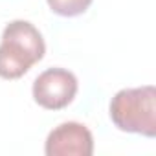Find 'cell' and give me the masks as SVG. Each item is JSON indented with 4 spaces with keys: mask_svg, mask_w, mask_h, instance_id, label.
I'll list each match as a JSON object with an SVG mask.
<instances>
[{
    "mask_svg": "<svg viewBox=\"0 0 156 156\" xmlns=\"http://www.w3.org/2000/svg\"><path fill=\"white\" fill-rule=\"evenodd\" d=\"M46 53L41 31L28 20H13L4 28L0 42V77L20 79Z\"/></svg>",
    "mask_w": 156,
    "mask_h": 156,
    "instance_id": "6da1fadb",
    "label": "cell"
},
{
    "mask_svg": "<svg viewBox=\"0 0 156 156\" xmlns=\"http://www.w3.org/2000/svg\"><path fill=\"white\" fill-rule=\"evenodd\" d=\"M112 123L130 134H141L145 138L156 136V88L152 85L138 88H123L112 99L108 107Z\"/></svg>",
    "mask_w": 156,
    "mask_h": 156,
    "instance_id": "7a4b0ae2",
    "label": "cell"
},
{
    "mask_svg": "<svg viewBox=\"0 0 156 156\" xmlns=\"http://www.w3.org/2000/svg\"><path fill=\"white\" fill-rule=\"evenodd\" d=\"M79 88L77 77L66 68H48L37 75L33 81V99L39 107L46 110L66 108Z\"/></svg>",
    "mask_w": 156,
    "mask_h": 156,
    "instance_id": "3957f363",
    "label": "cell"
},
{
    "mask_svg": "<svg viewBox=\"0 0 156 156\" xmlns=\"http://www.w3.org/2000/svg\"><path fill=\"white\" fill-rule=\"evenodd\" d=\"M44 152L46 156H92L94 136L83 123L64 121L48 134Z\"/></svg>",
    "mask_w": 156,
    "mask_h": 156,
    "instance_id": "277c9868",
    "label": "cell"
},
{
    "mask_svg": "<svg viewBox=\"0 0 156 156\" xmlns=\"http://www.w3.org/2000/svg\"><path fill=\"white\" fill-rule=\"evenodd\" d=\"M50 9L59 17H77L83 15L94 0H46Z\"/></svg>",
    "mask_w": 156,
    "mask_h": 156,
    "instance_id": "5b68a950",
    "label": "cell"
}]
</instances>
